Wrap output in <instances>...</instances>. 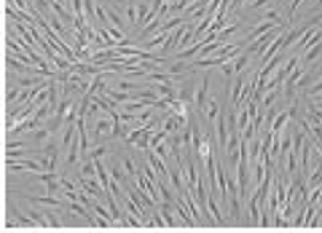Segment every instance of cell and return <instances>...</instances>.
Returning a JSON list of instances; mask_svg holds the SVG:
<instances>
[{
  "mask_svg": "<svg viewBox=\"0 0 322 233\" xmlns=\"http://www.w3.org/2000/svg\"><path fill=\"white\" fill-rule=\"evenodd\" d=\"M8 169L11 172H35V175H40V172H43V163L32 161V158H22V161L8 158Z\"/></svg>",
  "mask_w": 322,
  "mask_h": 233,
  "instance_id": "obj_2",
  "label": "cell"
},
{
  "mask_svg": "<svg viewBox=\"0 0 322 233\" xmlns=\"http://www.w3.org/2000/svg\"><path fill=\"white\" fill-rule=\"evenodd\" d=\"M24 147H27V142H22V140H11V142H8V153L24 150Z\"/></svg>",
  "mask_w": 322,
  "mask_h": 233,
  "instance_id": "obj_11",
  "label": "cell"
},
{
  "mask_svg": "<svg viewBox=\"0 0 322 233\" xmlns=\"http://www.w3.org/2000/svg\"><path fill=\"white\" fill-rule=\"evenodd\" d=\"M220 102L218 99H207V107H204V113H201V116H204V121H207V126H215V121H218V116H220Z\"/></svg>",
  "mask_w": 322,
  "mask_h": 233,
  "instance_id": "obj_5",
  "label": "cell"
},
{
  "mask_svg": "<svg viewBox=\"0 0 322 233\" xmlns=\"http://www.w3.org/2000/svg\"><path fill=\"white\" fill-rule=\"evenodd\" d=\"M250 57H253V54H247V51L236 54L234 57V73H244V67L250 64Z\"/></svg>",
  "mask_w": 322,
  "mask_h": 233,
  "instance_id": "obj_6",
  "label": "cell"
},
{
  "mask_svg": "<svg viewBox=\"0 0 322 233\" xmlns=\"http://www.w3.org/2000/svg\"><path fill=\"white\" fill-rule=\"evenodd\" d=\"M320 54H322V38H317V41L304 51V57H301V67H309V64H314V59L320 57Z\"/></svg>",
  "mask_w": 322,
  "mask_h": 233,
  "instance_id": "obj_4",
  "label": "cell"
},
{
  "mask_svg": "<svg viewBox=\"0 0 322 233\" xmlns=\"http://www.w3.org/2000/svg\"><path fill=\"white\" fill-rule=\"evenodd\" d=\"M124 169H127V175L132 177V180H134V177L140 175V172H137V166H134V161H129V158H127V161H124Z\"/></svg>",
  "mask_w": 322,
  "mask_h": 233,
  "instance_id": "obj_10",
  "label": "cell"
},
{
  "mask_svg": "<svg viewBox=\"0 0 322 233\" xmlns=\"http://www.w3.org/2000/svg\"><path fill=\"white\" fill-rule=\"evenodd\" d=\"M191 88H193V86H183V88H180V99H183V102H191V94H193Z\"/></svg>",
  "mask_w": 322,
  "mask_h": 233,
  "instance_id": "obj_13",
  "label": "cell"
},
{
  "mask_svg": "<svg viewBox=\"0 0 322 233\" xmlns=\"http://www.w3.org/2000/svg\"><path fill=\"white\" fill-rule=\"evenodd\" d=\"M244 3H247V0H231V11H234V14H239V8L244 6Z\"/></svg>",
  "mask_w": 322,
  "mask_h": 233,
  "instance_id": "obj_14",
  "label": "cell"
},
{
  "mask_svg": "<svg viewBox=\"0 0 322 233\" xmlns=\"http://www.w3.org/2000/svg\"><path fill=\"white\" fill-rule=\"evenodd\" d=\"M207 99H209V75H204V78H201V83H199V88H196V99H193V113H196V116L204 113Z\"/></svg>",
  "mask_w": 322,
  "mask_h": 233,
  "instance_id": "obj_1",
  "label": "cell"
},
{
  "mask_svg": "<svg viewBox=\"0 0 322 233\" xmlns=\"http://www.w3.org/2000/svg\"><path fill=\"white\" fill-rule=\"evenodd\" d=\"M113 134V118H99V121H94V140L97 142H102L105 137H110Z\"/></svg>",
  "mask_w": 322,
  "mask_h": 233,
  "instance_id": "obj_3",
  "label": "cell"
},
{
  "mask_svg": "<svg viewBox=\"0 0 322 233\" xmlns=\"http://www.w3.org/2000/svg\"><path fill=\"white\" fill-rule=\"evenodd\" d=\"M105 153H108V147H105L102 142H99V145H97V147H94V150H92V161H97V158H102Z\"/></svg>",
  "mask_w": 322,
  "mask_h": 233,
  "instance_id": "obj_12",
  "label": "cell"
},
{
  "mask_svg": "<svg viewBox=\"0 0 322 233\" xmlns=\"http://www.w3.org/2000/svg\"><path fill=\"white\" fill-rule=\"evenodd\" d=\"M269 6V0H253V8H266Z\"/></svg>",
  "mask_w": 322,
  "mask_h": 233,
  "instance_id": "obj_15",
  "label": "cell"
},
{
  "mask_svg": "<svg viewBox=\"0 0 322 233\" xmlns=\"http://www.w3.org/2000/svg\"><path fill=\"white\" fill-rule=\"evenodd\" d=\"M306 121L309 123H322V110L317 105H309V110H306Z\"/></svg>",
  "mask_w": 322,
  "mask_h": 233,
  "instance_id": "obj_7",
  "label": "cell"
},
{
  "mask_svg": "<svg viewBox=\"0 0 322 233\" xmlns=\"http://www.w3.org/2000/svg\"><path fill=\"white\" fill-rule=\"evenodd\" d=\"M118 88H124V91H137V83L134 81H129V75H124V78H118Z\"/></svg>",
  "mask_w": 322,
  "mask_h": 233,
  "instance_id": "obj_8",
  "label": "cell"
},
{
  "mask_svg": "<svg viewBox=\"0 0 322 233\" xmlns=\"http://www.w3.org/2000/svg\"><path fill=\"white\" fill-rule=\"evenodd\" d=\"M32 140H35V142H46V140H48V129H46V123H43V126H38V129L32 131Z\"/></svg>",
  "mask_w": 322,
  "mask_h": 233,
  "instance_id": "obj_9",
  "label": "cell"
}]
</instances>
